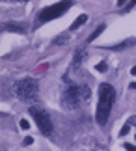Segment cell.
<instances>
[{
  "label": "cell",
  "instance_id": "1",
  "mask_svg": "<svg viewBox=\"0 0 136 151\" xmlns=\"http://www.w3.org/2000/svg\"><path fill=\"white\" fill-rule=\"evenodd\" d=\"M114 101H116L114 86L103 82L101 86H99V103H97V114H95V119H97V123L101 127L106 125V121H108V116L112 112Z\"/></svg>",
  "mask_w": 136,
  "mask_h": 151
},
{
  "label": "cell",
  "instance_id": "2",
  "mask_svg": "<svg viewBox=\"0 0 136 151\" xmlns=\"http://www.w3.org/2000/svg\"><path fill=\"white\" fill-rule=\"evenodd\" d=\"M13 90H15V95L19 97L21 101H24V103H35L37 101V80L35 78H21V80H17L15 86H13Z\"/></svg>",
  "mask_w": 136,
  "mask_h": 151
},
{
  "label": "cell",
  "instance_id": "3",
  "mask_svg": "<svg viewBox=\"0 0 136 151\" xmlns=\"http://www.w3.org/2000/svg\"><path fill=\"white\" fill-rule=\"evenodd\" d=\"M28 112H30V116L34 118V121L37 123L39 131L43 132L45 136H50L54 125H52V119H50L49 112H45V110L39 108V106H34V104H32V106H28Z\"/></svg>",
  "mask_w": 136,
  "mask_h": 151
},
{
  "label": "cell",
  "instance_id": "4",
  "mask_svg": "<svg viewBox=\"0 0 136 151\" xmlns=\"http://www.w3.org/2000/svg\"><path fill=\"white\" fill-rule=\"evenodd\" d=\"M71 6H73V0H62V2H56V4L49 6V8L41 9V11H39V17H37V21H39V22L52 21V19H56V17L63 15V13H65V11L71 8Z\"/></svg>",
  "mask_w": 136,
  "mask_h": 151
},
{
  "label": "cell",
  "instance_id": "5",
  "mask_svg": "<svg viewBox=\"0 0 136 151\" xmlns=\"http://www.w3.org/2000/svg\"><path fill=\"white\" fill-rule=\"evenodd\" d=\"M82 101H84V97H82L80 86H76V84H67V88L63 90V93H62V103H63V106H65L67 110H73V108L78 106Z\"/></svg>",
  "mask_w": 136,
  "mask_h": 151
},
{
  "label": "cell",
  "instance_id": "6",
  "mask_svg": "<svg viewBox=\"0 0 136 151\" xmlns=\"http://www.w3.org/2000/svg\"><path fill=\"white\" fill-rule=\"evenodd\" d=\"M84 58H86V49H84V47L76 49V50H75V56H73V63H71V67H73V69H78L80 63L84 62Z\"/></svg>",
  "mask_w": 136,
  "mask_h": 151
},
{
  "label": "cell",
  "instance_id": "7",
  "mask_svg": "<svg viewBox=\"0 0 136 151\" xmlns=\"http://www.w3.org/2000/svg\"><path fill=\"white\" fill-rule=\"evenodd\" d=\"M104 28H106L104 24H99V26L95 28V30H93V34H91V36H90V37H88V43H91V41H95V39H97L99 36H101V34H103V32H104Z\"/></svg>",
  "mask_w": 136,
  "mask_h": 151
},
{
  "label": "cell",
  "instance_id": "8",
  "mask_svg": "<svg viewBox=\"0 0 136 151\" xmlns=\"http://www.w3.org/2000/svg\"><path fill=\"white\" fill-rule=\"evenodd\" d=\"M6 30L9 32H19V34H24V28H22L21 24H13V22H8V24H4Z\"/></svg>",
  "mask_w": 136,
  "mask_h": 151
},
{
  "label": "cell",
  "instance_id": "9",
  "mask_svg": "<svg viewBox=\"0 0 136 151\" xmlns=\"http://www.w3.org/2000/svg\"><path fill=\"white\" fill-rule=\"evenodd\" d=\"M86 21H88V15H84V13H82V15L78 17V19H76V21L73 22V24H71V30H76V28H80V26L84 24Z\"/></svg>",
  "mask_w": 136,
  "mask_h": 151
},
{
  "label": "cell",
  "instance_id": "10",
  "mask_svg": "<svg viewBox=\"0 0 136 151\" xmlns=\"http://www.w3.org/2000/svg\"><path fill=\"white\" fill-rule=\"evenodd\" d=\"M80 90H82V97H84V101H86V99H90V95H91V90L88 88L86 84H82V86H80Z\"/></svg>",
  "mask_w": 136,
  "mask_h": 151
},
{
  "label": "cell",
  "instance_id": "11",
  "mask_svg": "<svg viewBox=\"0 0 136 151\" xmlns=\"http://www.w3.org/2000/svg\"><path fill=\"white\" fill-rule=\"evenodd\" d=\"M67 39H69V36H67V34H63V36H60V37H56V39H54V45H63V43L67 41Z\"/></svg>",
  "mask_w": 136,
  "mask_h": 151
},
{
  "label": "cell",
  "instance_id": "12",
  "mask_svg": "<svg viewBox=\"0 0 136 151\" xmlns=\"http://www.w3.org/2000/svg\"><path fill=\"white\" fill-rule=\"evenodd\" d=\"M95 69H97V71H101V73H104L106 69H108V65H106V62H101V63H97V65H95Z\"/></svg>",
  "mask_w": 136,
  "mask_h": 151
},
{
  "label": "cell",
  "instance_id": "13",
  "mask_svg": "<svg viewBox=\"0 0 136 151\" xmlns=\"http://www.w3.org/2000/svg\"><path fill=\"white\" fill-rule=\"evenodd\" d=\"M129 131H131V125H129V123H125V125H123V129L119 131V134H121V136H125Z\"/></svg>",
  "mask_w": 136,
  "mask_h": 151
},
{
  "label": "cell",
  "instance_id": "14",
  "mask_svg": "<svg viewBox=\"0 0 136 151\" xmlns=\"http://www.w3.org/2000/svg\"><path fill=\"white\" fill-rule=\"evenodd\" d=\"M19 125H21V129H24V131L28 129V127H30V123H28V119H21V123H19Z\"/></svg>",
  "mask_w": 136,
  "mask_h": 151
},
{
  "label": "cell",
  "instance_id": "15",
  "mask_svg": "<svg viewBox=\"0 0 136 151\" xmlns=\"http://www.w3.org/2000/svg\"><path fill=\"white\" fill-rule=\"evenodd\" d=\"M127 123L131 125V127H132V125H136V116H131V118H129V121H127Z\"/></svg>",
  "mask_w": 136,
  "mask_h": 151
},
{
  "label": "cell",
  "instance_id": "16",
  "mask_svg": "<svg viewBox=\"0 0 136 151\" xmlns=\"http://www.w3.org/2000/svg\"><path fill=\"white\" fill-rule=\"evenodd\" d=\"M123 147H125V149H129V151H136V146H132V144H125Z\"/></svg>",
  "mask_w": 136,
  "mask_h": 151
},
{
  "label": "cell",
  "instance_id": "17",
  "mask_svg": "<svg viewBox=\"0 0 136 151\" xmlns=\"http://www.w3.org/2000/svg\"><path fill=\"white\" fill-rule=\"evenodd\" d=\"M32 142H34V138H32V136H28V138H24V142H22V144H24V146H30Z\"/></svg>",
  "mask_w": 136,
  "mask_h": 151
},
{
  "label": "cell",
  "instance_id": "18",
  "mask_svg": "<svg viewBox=\"0 0 136 151\" xmlns=\"http://www.w3.org/2000/svg\"><path fill=\"white\" fill-rule=\"evenodd\" d=\"M134 4H136V0H131V4H129L127 8H125V11H129V9H132V8H134Z\"/></svg>",
  "mask_w": 136,
  "mask_h": 151
},
{
  "label": "cell",
  "instance_id": "19",
  "mask_svg": "<svg viewBox=\"0 0 136 151\" xmlns=\"http://www.w3.org/2000/svg\"><path fill=\"white\" fill-rule=\"evenodd\" d=\"M125 2H127V0H117V6H119V8H123V6H125Z\"/></svg>",
  "mask_w": 136,
  "mask_h": 151
},
{
  "label": "cell",
  "instance_id": "20",
  "mask_svg": "<svg viewBox=\"0 0 136 151\" xmlns=\"http://www.w3.org/2000/svg\"><path fill=\"white\" fill-rule=\"evenodd\" d=\"M129 88H131V90H136V82H132L131 86H129Z\"/></svg>",
  "mask_w": 136,
  "mask_h": 151
},
{
  "label": "cell",
  "instance_id": "21",
  "mask_svg": "<svg viewBox=\"0 0 136 151\" xmlns=\"http://www.w3.org/2000/svg\"><path fill=\"white\" fill-rule=\"evenodd\" d=\"M131 73H132V75H136V65H134V67L131 69Z\"/></svg>",
  "mask_w": 136,
  "mask_h": 151
}]
</instances>
